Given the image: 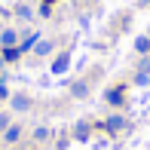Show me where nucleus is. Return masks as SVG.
Segmentation results:
<instances>
[{
  "instance_id": "10",
  "label": "nucleus",
  "mask_w": 150,
  "mask_h": 150,
  "mask_svg": "<svg viewBox=\"0 0 150 150\" xmlns=\"http://www.w3.org/2000/svg\"><path fill=\"white\" fill-rule=\"evenodd\" d=\"M18 55H22V49H16V46H6V49H3V58L6 61H16Z\"/></svg>"
},
{
  "instance_id": "7",
  "label": "nucleus",
  "mask_w": 150,
  "mask_h": 150,
  "mask_svg": "<svg viewBox=\"0 0 150 150\" xmlns=\"http://www.w3.org/2000/svg\"><path fill=\"white\" fill-rule=\"evenodd\" d=\"M34 52H37V55H49L52 43H49V40H37V43H34Z\"/></svg>"
},
{
  "instance_id": "15",
  "label": "nucleus",
  "mask_w": 150,
  "mask_h": 150,
  "mask_svg": "<svg viewBox=\"0 0 150 150\" xmlns=\"http://www.w3.org/2000/svg\"><path fill=\"white\" fill-rule=\"evenodd\" d=\"M12 122H9V113H0V132H6Z\"/></svg>"
},
{
  "instance_id": "14",
  "label": "nucleus",
  "mask_w": 150,
  "mask_h": 150,
  "mask_svg": "<svg viewBox=\"0 0 150 150\" xmlns=\"http://www.w3.org/2000/svg\"><path fill=\"white\" fill-rule=\"evenodd\" d=\"M71 92L77 95V98H83V95L89 92V86H86V83H74V89H71Z\"/></svg>"
},
{
  "instance_id": "9",
  "label": "nucleus",
  "mask_w": 150,
  "mask_h": 150,
  "mask_svg": "<svg viewBox=\"0 0 150 150\" xmlns=\"http://www.w3.org/2000/svg\"><path fill=\"white\" fill-rule=\"evenodd\" d=\"M107 101H110V104H122V89H120V86L107 92Z\"/></svg>"
},
{
  "instance_id": "12",
  "label": "nucleus",
  "mask_w": 150,
  "mask_h": 150,
  "mask_svg": "<svg viewBox=\"0 0 150 150\" xmlns=\"http://www.w3.org/2000/svg\"><path fill=\"white\" fill-rule=\"evenodd\" d=\"M16 16H18V18H31L34 12H31V6H25V3H18V6H16Z\"/></svg>"
},
{
  "instance_id": "8",
  "label": "nucleus",
  "mask_w": 150,
  "mask_h": 150,
  "mask_svg": "<svg viewBox=\"0 0 150 150\" xmlns=\"http://www.w3.org/2000/svg\"><path fill=\"white\" fill-rule=\"evenodd\" d=\"M3 135H6V141H9V144H16V141L22 138V129H18V126H9V129H6Z\"/></svg>"
},
{
  "instance_id": "4",
  "label": "nucleus",
  "mask_w": 150,
  "mask_h": 150,
  "mask_svg": "<svg viewBox=\"0 0 150 150\" xmlns=\"http://www.w3.org/2000/svg\"><path fill=\"white\" fill-rule=\"evenodd\" d=\"M12 107H16V110H28L31 98H28V95H12Z\"/></svg>"
},
{
  "instance_id": "17",
  "label": "nucleus",
  "mask_w": 150,
  "mask_h": 150,
  "mask_svg": "<svg viewBox=\"0 0 150 150\" xmlns=\"http://www.w3.org/2000/svg\"><path fill=\"white\" fill-rule=\"evenodd\" d=\"M3 61H6V58H3V52H0V67H3Z\"/></svg>"
},
{
  "instance_id": "1",
  "label": "nucleus",
  "mask_w": 150,
  "mask_h": 150,
  "mask_svg": "<svg viewBox=\"0 0 150 150\" xmlns=\"http://www.w3.org/2000/svg\"><path fill=\"white\" fill-rule=\"evenodd\" d=\"M135 83H138V86H147V83H150V55H147V58H144V61L138 64V74H135Z\"/></svg>"
},
{
  "instance_id": "5",
  "label": "nucleus",
  "mask_w": 150,
  "mask_h": 150,
  "mask_svg": "<svg viewBox=\"0 0 150 150\" xmlns=\"http://www.w3.org/2000/svg\"><path fill=\"white\" fill-rule=\"evenodd\" d=\"M74 138H77V141L89 138V122H77V126H74Z\"/></svg>"
},
{
  "instance_id": "2",
  "label": "nucleus",
  "mask_w": 150,
  "mask_h": 150,
  "mask_svg": "<svg viewBox=\"0 0 150 150\" xmlns=\"http://www.w3.org/2000/svg\"><path fill=\"white\" fill-rule=\"evenodd\" d=\"M104 129H107V132H122V129H126V120H122L120 113H113V117L104 120Z\"/></svg>"
},
{
  "instance_id": "6",
  "label": "nucleus",
  "mask_w": 150,
  "mask_h": 150,
  "mask_svg": "<svg viewBox=\"0 0 150 150\" xmlns=\"http://www.w3.org/2000/svg\"><path fill=\"white\" fill-rule=\"evenodd\" d=\"M0 43H3V49H6V46H16L18 43V34L16 31H3V34H0Z\"/></svg>"
},
{
  "instance_id": "13",
  "label": "nucleus",
  "mask_w": 150,
  "mask_h": 150,
  "mask_svg": "<svg viewBox=\"0 0 150 150\" xmlns=\"http://www.w3.org/2000/svg\"><path fill=\"white\" fill-rule=\"evenodd\" d=\"M34 138H37V141H46V138H49V129H46V126H37V129H34Z\"/></svg>"
},
{
  "instance_id": "3",
  "label": "nucleus",
  "mask_w": 150,
  "mask_h": 150,
  "mask_svg": "<svg viewBox=\"0 0 150 150\" xmlns=\"http://www.w3.org/2000/svg\"><path fill=\"white\" fill-rule=\"evenodd\" d=\"M67 67H71V55H67V52H61V55L52 61V74H64Z\"/></svg>"
},
{
  "instance_id": "16",
  "label": "nucleus",
  "mask_w": 150,
  "mask_h": 150,
  "mask_svg": "<svg viewBox=\"0 0 150 150\" xmlns=\"http://www.w3.org/2000/svg\"><path fill=\"white\" fill-rule=\"evenodd\" d=\"M0 98H6V86H0Z\"/></svg>"
},
{
  "instance_id": "18",
  "label": "nucleus",
  "mask_w": 150,
  "mask_h": 150,
  "mask_svg": "<svg viewBox=\"0 0 150 150\" xmlns=\"http://www.w3.org/2000/svg\"><path fill=\"white\" fill-rule=\"evenodd\" d=\"M43 3H52V0H43Z\"/></svg>"
},
{
  "instance_id": "11",
  "label": "nucleus",
  "mask_w": 150,
  "mask_h": 150,
  "mask_svg": "<svg viewBox=\"0 0 150 150\" xmlns=\"http://www.w3.org/2000/svg\"><path fill=\"white\" fill-rule=\"evenodd\" d=\"M135 49L138 52H150V37H138L135 40Z\"/></svg>"
}]
</instances>
